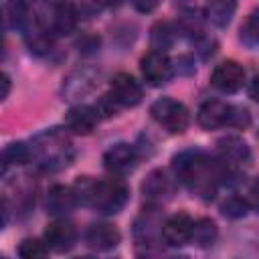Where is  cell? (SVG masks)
<instances>
[{
  "label": "cell",
  "mask_w": 259,
  "mask_h": 259,
  "mask_svg": "<svg viewBox=\"0 0 259 259\" xmlns=\"http://www.w3.org/2000/svg\"><path fill=\"white\" fill-rule=\"evenodd\" d=\"M227 168L221 160H212L200 150H186L172 158V170L178 182L202 200H210L217 194V188L227 178Z\"/></svg>",
  "instance_id": "6da1fadb"
},
{
  "label": "cell",
  "mask_w": 259,
  "mask_h": 259,
  "mask_svg": "<svg viewBox=\"0 0 259 259\" xmlns=\"http://www.w3.org/2000/svg\"><path fill=\"white\" fill-rule=\"evenodd\" d=\"M77 200L103 214H117L130 198V188L119 178L95 180L91 176H79L73 184Z\"/></svg>",
  "instance_id": "7a4b0ae2"
},
{
  "label": "cell",
  "mask_w": 259,
  "mask_h": 259,
  "mask_svg": "<svg viewBox=\"0 0 259 259\" xmlns=\"http://www.w3.org/2000/svg\"><path fill=\"white\" fill-rule=\"evenodd\" d=\"M75 156L73 144L67 138L65 132L51 127L32 138V158H36V164L47 172L63 170L71 164Z\"/></svg>",
  "instance_id": "3957f363"
},
{
  "label": "cell",
  "mask_w": 259,
  "mask_h": 259,
  "mask_svg": "<svg viewBox=\"0 0 259 259\" xmlns=\"http://www.w3.org/2000/svg\"><path fill=\"white\" fill-rule=\"evenodd\" d=\"M152 117L166 127L170 134H182L190 123V113L184 103L172 99V97H160L150 107Z\"/></svg>",
  "instance_id": "277c9868"
},
{
  "label": "cell",
  "mask_w": 259,
  "mask_h": 259,
  "mask_svg": "<svg viewBox=\"0 0 259 259\" xmlns=\"http://www.w3.org/2000/svg\"><path fill=\"white\" fill-rule=\"evenodd\" d=\"M140 71L144 75V79L154 85V87H160V85H166L170 79H172V73H174V67L168 59V55L164 51H156L152 49L150 53H146L140 61Z\"/></svg>",
  "instance_id": "5b68a950"
},
{
  "label": "cell",
  "mask_w": 259,
  "mask_h": 259,
  "mask_svg": "<svg viewBox=\"0 0 259 259\" xmlns=\"http://www.w3.org/2000/svg\"><path fill=\"white\" fill-rule=\"evenodd\" d=\"M138 160H140L138 150L132 144L119 142V144H113L109 150H105L103 168L113 176H125L138 166Z\"/></svg>",
  "instance_id": "8992f818"
},
{
  "label": "cell",
  "mask_w": 259,
  "mask_h": 259,
  "mask_svg": "<svg viewBox=\"0 0 259 259\" xmlns=\"http://www.w3.org/2000/svg\"><path fill=\"white\" fill-rule=\"evenodd\" d=\"M99 83V71L93 67H79L71 71L63 83V99H79L91 93Z\"/></svg>",
  "instance_id": "52a82bcc"
},
{
  "label": "cell",
  "mask_w": 259,
  "mask_h": 259,
  "mask_svg": "<svg viewBox=\"0 0 259 259\" xmlns=\"http://www.w3.org/2000/svg\"><path fill=\"white\" fill-rule=\"evenodd\" d=\"M109 95L119 107H134L142 101V85L130 73H117L109 83Z\"/></svg>",
  "instance_id": "ba28073f"
},
{
  "label": "cell",
  "mask_w": 259,
  "mask_h": 259,
  "mask_svg": "<svg viewBox=\"0 0 259 259\" xmlns=\"http://www.w3.org/2000/svg\"><path fill=\"white\" fill-rule=\"evenodd\" d=\"M210 83L221 93H237L245 83V69L237 61H223L214 67Z\"/></svg>",
  "instance_id": "9c48e42d"
},
{
  "label": "cell",
  "mask_w": 259,
  "mask_h": 259,
  "mask_svg": "<svg viewBox=\"0 0 259 259\" xmlns=\"http://www.w3.org/2000/svg\"><path fill=\"white\" fill-rule=\"evenodd\" d=\"M194 221L186 212H176L162 223V241L168 247H182L192 237Z\"/></svg>",
  "instance_id": "30bf717a"
},
{
  "label": "cell",
  "mask_w": 259,
  "mask_h": 259,
  "mask_svg": "<svg viewBox=\"0 0 259 259\" xmlns=\"http://www.w3.org/2000/svg\"><path fill=\"white\" fill-rule=\"evenodd\" d=\"M45 241L51 247V251H55V253H67V251H71L75 247L77 231H75V227L69 221L57 219V221H53V223L47 225V229H45Z\"/></svg>",
  "instance_id": "8fae6325"
},
{
  "label": "cell",
  "mask_w": 259,
  "mask_h": 259,
  "mask_svg": "<svg viewBox=\"0 0 259 259\" xmlns=\"http://www.w3.org/2000/svg\"><path fill=\"white\" fill-rule=\"evenodd\" d=\"M229 117H231V105L221 99H206L204 103H200L196 113L198 125L206 132L229 125Z\"/></svg>",
  "instance_id": "7c38bea8"
},
{
  "label": "cell",
  "mask_w": 259,
  "mask_h": 259,
  "mask_svg": "<svg viewBox=\"0 0 259 259\" xmlns=\"http://www.w3.org/2000/svg\"><path fill=\"white\" fill-rule=\"evenodd\" d=\"M121 233L111 223H93L85 231V245L93 251H111L119 245Z\"/></svg>",
  "instance_id": "4fadbf2b"
},
{
  "label": "cell",
  "mask_w": 259,
  "mask_h": 259,
  "mask_svg": "<svg viewBox=\"0 0 259 259\" xmlns=\"http://www.w3.org/2000/svg\"><path fill=\"white\" fill-rule=\"evenodd\" d=\"M134 235L140 245H152L158 237L162 239V219L158 214V208L150 204L140 212L134 223Z\"/></svg>",
  "instance_id": "5bb4252c"
},
{
  "label": "cell",
  "mask_w": 259,
  "mask_h": 259,
  "mask_svg": "<svg viewBox=\"0 0 259 259\" xmlns=\"http://www.w3.org/2000/svg\"><path fill=\"white\" fill-rule=\"evenodd\" d=\"M97 121H99V113L95 107H89V105L79 103L65 113V127L77 136H89L95 130Z\"/></svg>",
  "instance_id": "9a60e30c"
},
{
  "label": "cell",
  "mask_w": 259,
  "mask_h": 259,
  "mask_svg": "<svg viewBox=\"0 0 259 259\" xmlns=\"http://www.w3.org/2000/svg\"><path fill=\"white\" fill-rule=\"evenodd\" d=\"M77 204H79V200H77L73 186H65V184H55L53 188H49L47 198H45V208L53 217L69 214Z\"/></svg>",
  "instance_id": "2e32d148"
},
{
  "label": "cell",
  "mask_w": 259,
  "mask_h": 259,
  "mask_svg": "<svg viewBox=\"0 0 259 259\" xmlns=\"http://www.w3.org/2000/svg\"><path fill=\"white\" fill-rule=\"evenodd\" d=\"M217 150H219V160L225 166H241V164H247L251 158L249 146L237 136H227L219 140Z\"/></svg>",
  "instance_id": "e0dca14e"
},
{
  "label": "cell",
  "mask_w": 259,
  "mask_h": 259,
  "mask_svg": "<svg viewBox=\"0 0 259 259\" xmlns=\"http://www.w3.org/2000/svg\"><path fill=\"white\" fill-rule=\"evenodd\" d=\"M79 12L71 2H57L51 12V32L57 36H67L75 30Z\"/></svg>",
  "instance_id": "ac0fdd59"
},
{
  "label": "cell",
  "mask_w": 259,
  "mask_h": 259,
  "mask_svg": "<svg viewBox=\"0 0 259 259\" xmlns=\"http://www.w3.org/2000/svg\"><path fill=\"white\" fill-rule=\"evenodd\" d=\"M2 12H4V26L8 30L26 32L32 26L30 6L24 0H6Z\"/></svg>",
  "instance_id": "d6986e66"
},
{
  "label": "cell",
  "mask_w": 259,
  "mask_h": 259,
  "mask_svg": "<svg viewBox=\"0 0 259 259\" xmlns=\"http://www.w3.org/2000/svg\"><path fill=\"white\" fill-rule=\"evenodd\" d=\"M142 192L150 202L162 200L166 194H170V178L164 170H152L142 182Z\"/></svg>",
  "instance_id": "ffe728a7"
},
{
  "label": "cell",
  "mask_w": 259,
  "mask_h": 259,
  "mask_svg": "<svg viewBox=\"0 0 259 259\" xmlns=\"http://www.w3.org/2000/svg\"><path fill=\"white\" fill-rule=\"evenodd\" d=\"M26 38V47L32 55H47L53 47V32L47 30L45 26H40L38 22H32V26L24 32Z\"/></svg>",
  "instance_id": "44dd1931"
},
{
  "label": "cell",
  "mask_w": 259,
  "mask_h": 259,
  "mask_svg": "<svg viewBox=\"0 0 259 259\" xmlns=\"http://www.w3.org/2000/svg\"><path fill=\"white\" fill-rule=\"evenodd\" d=\"M235 10H237V0H208L206 2V18L219 28H225L233 20Z\"/></svg>",
  "instance_id": "7402d4cb"
},
{
  "label": "cell",
  "mask_w": 259,
  "mask_h": 259,
  "mask_svg": "<svg viewBox=\"0 0 259 259\" xmlns=\"http://www.w3.org/2000/svg\"><path fill=\"white\" fill-rule=\"evenodd\" d=\"M32 158V148L26 146L24 142H12L4 148L2 152V174L8 172L10 166H18V164H26Z\"/></svg>",
  "instance_id": "603a6c76"
},
{
  "label": "cell",
  "mask_w": 259,
  "mask_h": 259,
  "mask_svg": "<svg viewBox=\"0 0 259 259\" xmlns=\"http://www.w3.org/2000/svg\"><path fill=\"white\" fill-rule=\"evenodd\" d=\"M217 235H219V229H217V223L214 221H210V219H198V221H194L190 241L196 247L206 249V247H210L217 241Z\"/></svg>",
  "instance_id": "cb8c5ba5"
},
{
  "label": "cell",
  "mask_w": 259,
  "mask_h": 259,
  "mask_svg": "<svg viewBox=\"0 0 259 259\" xmlns=\"http://www.w3.org/2000/svg\"><path fill=\"white\" fill-rule=\"evenodd\" d=\"M176 38V28L168 22V20H162V22H156L150 30V45L152 49L156 51H164L168 47H172Z\"/></svg>",
  "instance_id": "d4e9b609"
},
{
  "label": "cell",
  "mask_w": 259,
  "mask_h": 259,
  "mask_svg": "<svg viewBox=\"0 0 259 259\" xmlns=\"http://www.w3.org/2000/svg\"><path fill=\"white\" fill-rule=\"evenodd\" d=\"M249 210V202L245 196H239V194H231L223 204H221V212L229 219H241L245 217Z\"/></svg>",
  "instance_id": "484cf974"
},
{
  "label": "cell",
  "mask_w": 259,
  "mask_h": 259,
  "mask_svg": "<svg viewBox=\"0 0 259 259\" xmlns=\"http://www.w3.org/2000/svg\"><path fill=\"white\" fill-rule=\"evenodd\" d=\"M49 245L47 241H40V239H24L20 245H18V255L24 257V259H38V257H47L49 255Z\"/></svg>",
  "instance_id": "4316f807"
},
{
  "label": "cell",
  "mask_w": 259,
  "mask_h": 259,
  "mask_svg": "<svg viewBox=\"0 0 259 259\" xmlns=\"http://www.w3.org/2000/svg\"><path fill=\"white\" fill-rule=\"evenodd\" d=\"M251 123V113L245 109V107H239V105H231V117H229V125L231 127H247Z\"/></svg>",
  "instance_id": "83f0119b"
},
{
  "label": "cell",
  "mask_w": 259,
  "mask_h": 259,
  "mask_svg": "<svg viewBox=\"0 0 259 259\" xmlns=\"http://www.w3.org/2000/svg\"><path fill=\"white\" fill-rule=\"evenodd\" d=\"M241 38H259V8L253 10L245 22V26H241Z\"/></svg>",
  "instance_id": "f1b7e54d"
},
{
  "label": "cell",
  "mask_w": 259,
  "mask_h": 259,
  "mask_svg": "<svg viewBox=\"0 0 259 259\" xmlns=\"http://www.w3.org/2000/svg\"><path fill=\"white\" fill-rule=\"evenodd\" d=\"M196 51L202 55V59L212 57V55H214V51H217V42H214V38H208V36L200 34V36H198V40H196Z\"/></svg>",
  "instance_id": "f546056e"
},
{
  "label": "cell",
  "mask_w": 259,
  "mask_h": 259,
  "mask_svg": "<svg viewBox=\"0 0 259 259\" xmlns=\"http://www.w3.org/2000/svg\"><path fill=\"white\" fill-rule=\"evenodd\" d=\"M247 202H249V208H253L255 212H259V176L253 178V182L249 184V190H247Z\"/></svg>",
  "instance_id": "4dcf8cb0"
},
{
  "label": "cell",
  "mask_w": 259,
  "mask_h": 259,
  "mask_svg": "<svg viewBox=\"0 0 259 259\" xmlns=\"http://www.w3.org/2000/svg\"><path fill=\"white\" fill-rule=\"evenodd\" d=\"M99 36H95V34H87V36H83L81 40H79V51H83V53H95L97 49H99Z\"/></svg>",
  "instance_id": "1f68e13d"
},
{
  "label": "cell",
  "mask_w": 259,
  "mask_h": 259,
  "mask_svg": "<svg viewBox=\"0 0 259 259\" xmlns=\"http://www.w3.org/2000/svg\"><path fill=\"white\" fill-rule=\"evenodd\" d=\"M132 4H134V8H136L138 12L148 14V12L156 10V6L160 4V0H132Z\"/></svg>",
  "instance_id": "d6a6232c"
},
{
  "label": "cell",
  "mask_w": 259,
  "mask_h": 259,
  "mask_svg": "<svg viewBox=\"0 0 259 259\" xmlns=\"http://www.w3.org/2000/svg\"><path fill=\"white\" fill-rule=\"evenodd\" d=\"M249 97L259 103V73H255V77L249 83Z\"/></svg>",
  "instance_id": "836d02e7"
},
{
  "label": "cell",
  "mask_w": 259,
  "mask_h": 259,
  "mask_svg": "<svg viewBox=\"0 0 259 259\" xmlns=\"http://www.w3.org/2000/svg\"><path fill=\"white\" fill-rule=\"evenodd\" d=\"M8 93H10V77L4 73L2 75V99H6Z\"/></svg>",
  "instance_id": "e575fe53"
},
{
  "label": "cell",
  "mask_w": 259,
  "mask_h": 259,
  "mask_svg": "<svg viewBox=\"0 0 259 259\" xmlns=\"http://www.w3.org/2000/svg\"><path fill=\"white\" fill-rule=\"evenodd\" d=\"M24 2H26L30 8H34V6H42V4H47L49 0H24Z\"/></svg>",
  "instance_id": "d590c367"
},
{
  "label": "cell",
  "mask_w": 259,
  "mask_h": 259,
  "mask_svg": "<svg viewBox=\"0 0 259 259\" xmlns=\"http://www.w3.org/2000/svg\"><path fill=\"white\" fill-rule=\"evenodd\" d=\"M121 0H109V4H119Z\"/></svg>",
  "instance_id": "8d00e7d4"
}]
</instances>
